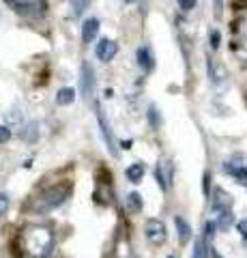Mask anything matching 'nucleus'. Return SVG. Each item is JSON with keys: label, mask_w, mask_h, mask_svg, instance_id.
Masks as SVG:
<instances>
[{"label": "nucleus", "mask_w": 247, "mask_h": 258, "mask_svg": "<svg viewBox=\"0 0 247 258\" xmlns=\"http://www.w3.org/2000/svg\"><path fill=\"white\" fill-rule=\"evenodd\" d=\"M20 249H22V256L24 258H47L54 249V232L52 228L41 224H33V226H26L22 232H20Z\"/></svg>", "instance_id": "f257e3e1"}, {"label": "nucleus", "mask_w": 247, "mask_h": 258, "mask_svg": "<svg viewBox=\"0 0 247 258\" xmlns=\"http://www.w3.org/2000/svg\"><path fill=\"white\" fill-rule=\"evenodd\" d=\"M69 194H71L69 185H54V187H47L45 191H41L33 200L30 209H33L35 213H50V211L58 209L62 203H65V200L69 198Z\"/></svg>", "instance_id": "f03ea898"}, {"label": "nucleus", "mask_w": 247, "mask_h": 258, "mask_svg": "<svg viewBox=\"0 0 247 258\" xmlns=\"http://www.w3.org/2000/svg\"><path fill=\"white\" fill-rule=\"evenodd\" d=\"M5 3L18 15H24V18H39L47 9L45 0H5Z\"/></svg>", "instance_id": "7ed1b4c3"}, {"label": "nucleus", "mask_w": 247, "mask_h": 258, "mask_svg": "<svg viewBox=\"0 0 247 258\" xmlns=\"http://www.w3.org/2000/svg\"><path fill=\"white\" fill-rule=\"evenodd\" d=\"M144 235L148 239V243H153V245H163L166 241H168V230H166V224L161 220H155V217L146 220Z\"/></svg>", "instance_id": "20e7f679"}, {"label": "nucleus", "mask_w": 247, "mask_h": 258, "mask_svg": "<svg viewBox=\"0 0 247 258\" xmlns=\"http://www.w3.org/2000/svg\"><path fill=\"white\" fill-rule=\"evenodd\" d=\"M97 123H99V129H101L103 140H106V144H108V151L112 153V155H118L116 144H114V138H112V127H110V120L106 118V114H103V110H101L99 103H97Z\"/></svg>", "instance_id": "39448f33"}, {"label": "nucleus", "mask_w": 247, "mask_h": 258, "mask_svg": "<svg viewBox=\"0 0 247 258\" xmlns=\"http://www.w3.org/2000/svg\"><path fill=\"white\" fill-rule=\"evenodd\" d=\"M116 52H118V43L110 41V39H99L97 47H95V56H97L101 62H110L116 56Z\"/></svg>", "instance_id": "423d86ee"}, {"label": "nucleus", "mask_w": 247, "mask_h": 258, "mask_svg": "<svg viewBox=\"0 0 247 258\" xmlns=\"http://www.w3.org/2000/svg\"><path fill=\"white\" fill-rule=\"evenodd\" d=\"M79 91L86 99H91V95L95 91V74H93V67L89 62H82V74H79Z\"/></svg>", "instance_id": "0eeeda50"}, {"label": "nucleus", "mask_w": 247, "mask_h": 258, "mask_svg": "<svg viewBox=\"0 0 247 258\" xmlns=\"http://www.w3.org/2000/svg\"><path fill=\"white\" fill-rule=\"evenodd\" d=\"M215 228H219L221 232H228L234 224V215H232V207H226V209H217L215 211Z\"/></svg>", "instance_id": "6e6552de"}, {"label": "nucleus", "mask_w": 247, "mask_h": 258, "mask_svg": "<svg viewBox=\"0 0 247 258\" xmlns=\"http://www.w3.org/2000/svg\"><path fill=\"white\" fill-rule=\"evenodd\" d=\"M224 172L228 176H232L236 183L247 185V166L245 164H232V161H226V164H224Z\"/></svg>", "instance_id": "1a4fd4ad"}, {"label": "nucleus", "mask_w": 247, "mask_h": 258, "mask_svg": "<svg viewBox=\"0 0 247 258\" xmlns=\"http://www.w3.org/2000/svg\"><path fill=\"white\" fill-rule=\"evenodd\" d=\"M97 32H99V20L97 18H89L82 24V41L84 43H91L97 39Z\"/></svg>", "instance_id": "9d476101"}, {"label": "nucleus", "mask_w": 247, "mask_h": 258, "mask_svg": "<svg viewBox=\"0 0 247 258\" xmlns=\"http://www.w3.org/2000/svg\"><path fill=\"white\" fill-rule=\"evenodd\" d=\"M20 138H22L24 142H28V144L37 142V138H39V123L30 120V123L22 125V127H20Z\"/></svg>", "instance_id": "9b49d317"}, {"label": "nucleus", "mask_w": 247, "mask_h": 258, "mask_svg": "<svg viewBox=\"0 0 247 258\" xmlns=\"http://www.w3.org/2000/svg\"><path fill=\"white\" fill-rule=\"evenodd\" d=\"M138 64L146 71V74H148V71H153V69H155V56H153V52H150L146 45H144V47H140V50H138Z\"/></svg>", "instance_id": "f8f14e48"}, {"label": "nucleus", "mask_w": 247, "mask_h": 258, "mask_svg": "<svg viewBox=\"0 0 247 258\" xmlns=\"http://www.w3.org/2000/svg\"><path fill=\"white\" fill-rule=\"evenodd\" d=\"M174 226H177V232H179V241L185 245L187 241L191 239V226H189V222L185 220V217L177 215V217H174Z\"/></svg>", "instance_id": "ddd939ff"}, {"label": "nucleus", "mask_w": 247, "mask_h": 258, "mask_svg": "<svg viewBox=\"0 0 247 258\" xmlns=\"http://www.w3.org/2000/svg\"><path fill=\"white\" fill-rule=\"evenodd\" d=\"M226 207H232V198H230L221 187H217L215 189V196H213V211H217V209H226Z\"/></svg>", "instance_id": "4468645a"}, {"label": "nucleus", "mask_w": 247, "mask_h": 258, "mask_svg": "<svg viewBox=\"0 0 247 258\" xmlns=\"http://www.w3.org/2000/svg\"><path fill=\"white\" fill-rule=\"evenodd\" d=\"M125 176H127V181H131L135 185L142 183V179H144V166H142V164H131L125 170Z\"/></svg>", "instance_id": "2eb2a0df"}, {"label": "nucleus", "mask_w": 247, "mask_h": 258, "mask_svg": "<svg viewBox=\"0 0 247 258\" xmlns=\"http://www.w3.org/2000/svg\"><path fill=\"white\" fill-rule=\"evenodd\" d=\"M73 101H75V91L73 88L65 86V88H60V91L56 93V103L58 106H71Z\"/></svg>", "instance_id": "dca6fc26"}, {"label": "nucleus", "mask_w": 247, "mask_h": 258, "mask_svg": "<svg viewBox=\"0 0 247 258\" xmlns=\"http://www.w3.org/2000/svg\"><path fill=\"white\" fill-rule=\"evenodd\" d=\"M71 18H79L91 7V0H71Z\"/></svg>", "instance_id": "f3484780"}, {"label": "nucleus", "mask_w": 247, "mask_h": 258, "mask_svg": "<svg viewBox=\"0 0 247 258\" xmlns=\"http://www.w3.org/2000/svg\"><path fill=\"white\" fill-rule=\"evenodd\" d=\"M127 209H129L131 213H140L142 211V196L138 191H131L129 196H127Z\"/></svg>", "instance_id": "a211bd4d"}, {"label": "nucleus", "mask_w": 247, "mask_h": 258, "mask_svg": "<svg viewBox=\"0 0 247 258\" xmlns=\"http://www.w3.org/2000/svg\"><path fill=\"white\" fill-rule=\"evenodd\" d=\"M24 125V116L20 110H9V114H7V127L13 129V127H22Z\"/></svg>", "instance_id": "6ab92c4d"}, {"label": "nucleus", "mask_w": 247, "mask_h": 258, "mask_svg": "<svg viewBox=\"0 0 247 258\" xmlns=\"http://www.w3.org/2000/svg\"><path fill=\"white\" fill-rule=\"evenodd\" d=\"M9 140H11V129L7 125H0V144L9 142Z\"/></svg>", "instance_id": "aec40b11"}, {"label": "nucleus", "mask_w": 247, "mask_h": 258, "mask_svg": "<svg viewBox=\"0 0 247 258\" xmlns=\"http://www.w3.org/2000/svg\"><path fill=\"white\" fill-rule=\"evenodd\" d=\"M148 120H150V125H153L155 129L159 127V112H157V108H150L148 110Z\"/></svg>", "instance_id": "412c9836"}, {"label": "nucleus", "mask_w": 247, "mask_h": 258, "mask_svg": "<svg viewBox=\"0 0 247 258\" xmlns=\"http://www.w3.org/2000/svg\"><path fill=\"white\" fill-rule=\"evenodd\" d=\"M219 45H221V35L217 30H211V47L213 50H217Z\"/></svg>", "instance_id": "4be33fe9"}, {"label": "nucleus", "mask_w": 247, "mask_h": 258, "mask_svg": "<svg viewBox=\"0 0 247 258\" xmlns=\"http://www.w3.org/2000/svg\"><path fill=\"white\" fill-rule=\"evenodd\" d=\"M7 209H9V196H7V194H0V217L7 213Z\"/></svg>", "instance_id": "5701e85b"}, {"label": "nucleus", "mask_w": 247, "mask_h": 258, "mask_svg": "<svg viewBox=\"0 0 247 258\" xmlns=\"http://www.w3.org/2000/svg\"><path fill=\"white\" fill-rule=\"evenodd\" d=\"M179 7L183 11H191L196 7V0H179Z\"/></svg>", "instance_id": "b1692460"}, {"label": "nucleus", "mask_w": 247, "mask_h": 258, "mask_svg": "<svg viewBox=\"0 0 247 258\" xmlns=\"http://www.w3.org/2000/svg\"><path fill=\"white\" fill-rule=\"evenodd\" d=\"M236 230L241 232V237L247 241V220H241V222H238V224H236Z\"/></svg>", "instance_id": "393cba45"}, {"label": "nucleus", "mask_w": 247, "mask_h": 258, "mask_svg": "<svg viewBox=\"0 0 247 258\" xmlns=\"http://www.w3.org/2000/svg\"><path fill=\"white\" fill-rule=\"evenodd\" d=\"M221 13H224V0H215V18H221Z\"/></svg>", "instance_id": "a878e982"}, {"label": "nucleus", "mask_w": 247, "mask_h": 258, "mask_svg": "<svg viewBox=\"0 0 247 258\" xmlns=\"http://www.w3.org/2000/svg\"><path fill=\"white\" fill-rule=\"evenodd\" d=\"M209 181H211V174L204 172V196H206V198L211 196V183H209Z\"/></svg>", "instance_id": "bb28decb"}, {"label": "nucleus", "mask_w": 247, "mask_h": 258, "mask_svg": "<svg viewBox=\"0 0 247 258\" xmlns=\"http://www.w3.org/2000/svg\"><path fill=\"white\" fill-rule=\"evenodd\" d=\"M125 3H127V5H131V3H135V0H125Z\"/></svg>", "instance_id": "cd10ccee"}, {"label": "nucleus", "mask_w": 247, "mask_h": 258, "mask_svg": "<svg viewBox=\"0 0 247 258\" xmlns=\"http://www.w3.org/2000/svg\"><path fill=\"white\" fill-rule=\"evenodd\" d=\"M215 258H221V256H219V254H215Z\"/></svg>", "instance_id": "c85d7f7f"}, {"label": "nucleus", "mask_w": 247, "mask_h": 258, "mask_svg": "<svg viewBox=\"0 0 247 258\" xmlns=\"http://www.w3.org/2000/svg\"><path fill=\"white\" fill-rule=\"evenodd\" d=\"M168 258H174V256H168Z\"/></svg>", "instance_id": "c756f323"}]
</instances>
